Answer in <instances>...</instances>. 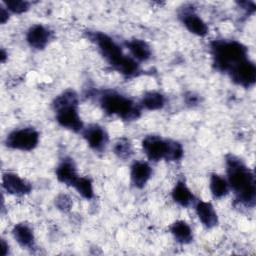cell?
I'll return each mask as SVG.
<instances>
[{
    "instance_id": "6da1fadb",
    "label": "cell",
    "mask_w": 256,
    "mask_h": 256,
    "mask_svg": "<svg viewBox=\"0 0 256 256\" xmlns=\"http://www.w3.org/2000/svg\"><path fill=\"white\" fill-rule=\"evenodd\" d=\"M228 185L234 192L238 202L253 207L256 197L255 177L241 159L229 155L226 158Z\"/></svg>"
},
{
    "instance_id": "7a4b0ae2",
    "label": "cell",
    "mask_w": 256,
    "mask_h": 256,
    "mask_svg": "<svg viewBox=\"0 0 256 256\" xmlns=\"http://www.w3.org/2000/svg\"><path fill=\"white\" fill-rule=\"evenodd\" d=\"M89 36L98 46L102 56L119 73L131 77L139 72L138 63L133 58L124 55L119 45L111 37L101 32L90 33Z\"/></svg>"
},
{
    "instance_id": "3957f363",
    "label": "cell",
    "mask_w": 256,
    "mask_h": 256,
    "mask_svg": "<svg viewBox=\"0 0 256 256\" xmlns=\"http://www.w3.org/2000/svg\"><path fill=\"white\" fill-rule=\"evenodd\" d=\"M213 64L221 72H230L247 59V48L235 40H216L211 44Z\"/></svg>"
},
{
    "instance_id": "277c9868",
    "label": "cell",
    "mask_w": 256,
    "mask_h": 256,
    "mask_svg": "<svg viewBox=\"0 0 256 256\" xmlns=\"http://www.w3.org/2000/svg\"><path fill=\"white\" fill-rule=\"evenodd\" d=\"M57 122L64 128L74 132L83 129V123L78 114V96L73 90H66L53 102Z\"/></svg>"
},
{
    "instance_id": "5b68a950",
    "label": "cell",
    "mask_w": 256,
    "mask_h": 256,
    "mask_svg": "<svg viewBox=\"0 0 256 256\" xmlns=\"http://www.w3.org/2000/svg\"><path fill=\"white\" fill-rule=\"evenodd\" d=\"M100 105L107 114L117 115L126 121L140 116V108L131 99L114 91L104 92L100 97Z\"/></svg>"
},
{
    "instance_id": "8992f818",
    "label": "cell",
    "mask_w": 256,
    "mask_h": 256,
    "mask_svg": "<svg viewBox=\"0 0 256 256\" xmlns=\"http://www.w3.org/2000/svg\"><path fill=\"white\" fill-rule=\"evenodd\" d=\"M39 142V133L31 127L21 128L12 131L6 138L5 144L12 149L30 151Z\"/></svg>"
},
{
    "instance_id": "52a82bcc",
    "label": "cell",
    "mask_w": 256,
    "mask_h": 256,
    "mask_svg": "<svg viewBox=\"0 0 256 256\" xmlns=\"http://www.w3.org/2000/svg\"><path fill=\"white\" fill-rule=\"evenodd\" d=\"M169 143L170 140H164L159 136L150 135L143 139L142 148L149 160L157 162L161 159L167 160Z\"/></svg>"
},
{
    "instance_id": "ba28073f",
    "label": "cell",
    "mask_w": 256,
    "mask_h": 256,
    "mask_svg": "<svg viewBox=\"0 0 256 256\" xmlns=\"http://www.w3.org/2000/svg\"><path fill=\"white\" fill-rule=\"evenodd\" d=\"M231 79L238 85H241L245 88H248L254 85L256 81V67L254 63L248 59L236 65L229 72Z\"/></svg>"
},
{
    "instance_id": "9c48e42d",
    "label": "cell",
    "mask_w": 256,
    "mask_h": 256,
    "mask_svg": "<svg viewBox=\"0 0 256 256\" xmlns=\"http://www.w3.org/2000/svg\"><path fill=\"white\" fill-rule=\"evenodd\" d=\"M3 188L12 195L16 196H22L25 194H28L32 187L29 182L22 179L20 176L14 173H4L2 178Z\"/></svg>"
},
{
    "instance_id": "30bf717a",
    "label": "cell",
    "mask_w": 256,
    "mask_h": 256,
    "mask_svg": "<svg viewBox=\"0 0 256 256\" xmlns=\"http://www.w3.org/2000/svg\"><path fill=\"white\" fill-rule=\"evenodd\" d=\"M83 136L88 145L97 151L102 150L108 142V135L106 131L101 126L96 124L89 125L87 128H85Z\"/></svg>"
},
{
    "instance_id": "8fae6325",
    "label": "cell",
    "mask_w": 256,
    "mask_h": 256,
    "mask_svg": "<svg viewBox=\"0 0 256 256\" xmlns=\"http://www.w3.org/2000/svg\"><path fill=\"white\" fill-rule=\"evenodd\" d=\"M50 39V30L41 24H36L32 26L28 30L26 35V40L28 44L35 49H44L48 45Z\"/></svg>"
},
{
    "instance_id": "7c38bea8",
    "label": "cell",
    "mask_w": 256,
    "mask_h": 256,
    "mask_svg": "<svg viewBox=\"0 0 256 256\" xmlns=\"http://www.w3.org/2000/svg\"><path fill=\"white\" fill-rule=\"evenodd\" d=\"M152 175V169L148 163L137 161L131 167V181L137 188H143Z\"/></svg>"
},
{
    "instance_id": "4fadbf2b",
    "label": "cell",
    "mask_w": 256,
    "mask_h": 256,
    "mask_svg": "<svg viewBox=\"0 0 256 256\" xmlns=\"http://www.w3.org/2000/svg\"><path fill=\"white\" fill-rule=\"evenodd\" d=\"M195 210L199 220L205 227L212 228L217 225L218 223L217 213L214 210V207L212 206L211 203L200 200L197 202L195 206Z\"/></svg>"
},
{
    "instance_id": "5bb4252c",
    "label": "cell",
    "mask_w": 256,
    "mask_h": 256,
    "mask_svg": "<svg viewBox=\"0 0 256 256\" xmlns=\"http://www.w3.org/2000/svg\"><path fill=\"white\" fill-rule=\"evenodd\" d=\"M56 177L61 182L68 186H73L79 178L76 167L71 159L63 160L56 169Z\"/></svg>"
},
{
    "instance_id": "9a60e30c",
    "label": "cell",
    "mask_w": 256,
    "mask_h": 256,
    "mask_svg": "<svg viewBox=\"0 0 256 256\" xmlns=\"http://www.w3.org/2000/svg\"><path fill=\"white\" fill-rule=\"evenodd\" d=\"M181 18L183 24L191 33L201 37L208 33V27L206 23L195 13L191 11H184V13L181 15Z\"/></svg>"
},
{
    "instance_id": "2e32d148",
    "label": "cell",
    "mask_w": 256,
    "mask_h": 256,
    "mask_svg": "<svg viewBox=\"0 0 256 256\" xmlns=\"http://www.w3.org/2000/svg\"><path fill=\"white\" fill-rule=\"evenodd\" d=\"M14 239L25 248H31L34 246V234L33 230L28 224L19 223L15 225L12 230Z\"/></svg>"
},
{
    "instance_id": "e0dca14e",
    "label": "cell",
    "mask_w": 256,
    "mask_h": 256,
    "mask_svg": "<svg viewBox=\"0 0 256 256\" xmlns=\"http://www.w3.org/2000/svg\"><path fill=\"white\" fill-rule=\"evenodd\" d=\"M126 46L133 58L138 61H146L151 57V49L144 40L133 39L127 41Z\"/></svg>"
},
{
    "instance_id": "ac0fdd59",
    "label": "cell",
    "mask_w": 256,
    "mask_h": 256,
    "mask_svg": "<svg viewBox=\"0 0 256 256\" xmlns=\"http://www.w3.org/2000/svg\"><path fill=\"white\" fill-rule=\"evenodd\" d=\"M172 198L177 204L183 207H189L191 204H193L195 200L194 195L183 181L177 182V184L173 188Z\"/></svg>"
},
{
    "instance_id": "d6986e66",
    "label": "cell",
    "mask_w": 256,
    "mask_h": 256,
    "mask_svg": "<svg viewBox=\"0 0 256 256\" xmlns=\"http://www.w3.org/2000/svg\"><path fill=\"white\" fill-rule=\"evenodd\" d=\"M170 231L175 240L181 244H188L193 239L192 229L185 221L179 220L174 222L170 227Z\"/></svg>"
},
{
    "instance_id": "ffe728a7",
    "label": "cell",
    "mask_w": 256,
    "mask_h": 256,
    "mask_svg": "<svg viewBox=\"0 0 256 256\" xmlns=\"http://www.w3.org/2000/svg\"><path fill=\"white\" fill-rule=\"evenodd\" d=\"M210 191L214 198H222L226 196L229 191L227 180L218 174H213L210 178Z\"/></svg>"
},
{
    "instance_id": "44dd1931",
    "label": "cell",
    "mask_w": 256,
    "mask_h": 256,
    "mask_svg": "<svg viewBox=\"0 0 256 256\" xmlns=\"http://www.w3.org/2000/svg\"><path fill=\"white\" fill-rule=\"evenodd\" d=\"M142 105L148 110H158L165 105V98L159 92H155V91L147 92L143 96Z\"/></svg>"
},
{
    "instance_id": "7402d4cb",
    "label": "cell",
    "mask_w": 256,
    "mask_h": 256,
    "mask_svg": "<svg viewBox=\"0 0 256 256\" xmlns=\"http://www.w3.org/2000/svg\"><path fill=\"white\" fill-rule=\"evenodd\" d=\"M73 187L76 191L85 199H91L94 196L92 182L89 178L86 177H79Z\"/></svg>"
},
{
    "instance_id": "603a6c76",
    "label": "cell",
    "mask_w": 256,
    "mask_h": 256,
    "mask_svg": "<svg viewBox=\"0 0 256 256\" xmlns=\"http://www.w3.org/2000/svg\"><path fill=\"white\" fill-rule=\"evenodd\" d=\"M114 153L121 159L129 158L133 153L130 142L126 138L119 139L114 145Z\"/></svg>"
},
{
    "instance_id": "cb8c5ba5",
    "label": "cell",
    "mask_w": 256,
    "mask_h": 256,
    "mask_svg": "<svg viewBox=\"0 0 256 256\" xmlns=\"http://www.w3.org/2000/svg\"><path fill=\"white\" fill-rule=\"evenodd\" d=\"M6 8L8 11H11L16 14L23 13L29 9V2L27 1H20V0H10L5 2Z\"/></svg>"
},
{
    "instance_id": "d4e9b609",
    "label": "cell",
    "mask_w": 256,
    "mask_h": 256,
    "mask_svg": "<svg viewBox=\"0 0 256 256\" xmlns=\"http://www.w3.org/2000/svg\"><path fill=\"white\" fill-rule=\"evenodd\" d=\"M55 204L58 207V209H60L62 211H68V210H70V208L72 206L71 199L67 195H64V194H61L56 198Z\"/></svg>"
},
{
    "instance_id": "484cf974",
    "label": "cell",
    "mask_w": 256,
    "mask_h": 256,
    "mask_svg": "<svg viewBox=\"0 0 256 256\" xmlns=\"http://www.w3.org/2000/svg\"><path fill=\"white\" fill-rule=\"evenodd\" d=\"M8 15H9V13H8L7 8L1 6L0 7V21L2 24H4L8 20V17H9Z\"/></svg>"
},
{
    "instance_id": "4316f807",
    "label": "cell",
    "mask_w": 256,
    "mask_h": 256,
    "mask_svg": "<svg viewBox=\"0 0 256 256\" xmlns=\"http://www.w3.org/2000/svg\"><path fill=\"white\" fill-rule=\"evenodd\" d=\"M7 248H8V245H6L5 241H4V240H2V255H4V256H5V255L7 254V252H6Z\"/></svg>"
},
{
    "instance_id": "83f0119b",
    "label": "cell",
    "mask_w": 256,
    "mask_h": 256,
    "mask_svg": "<svg viewBox=\"0 0 256 256\" xmlns=\"http://www.w3.org/2000/svg\"><path fill=\"white\" fill-rule=\"evenodd\" d=\"M5 57H6L5 51L2 49V51H1V61H2V62H4V61H5Z\"/></svg>"
}]
</instances>
